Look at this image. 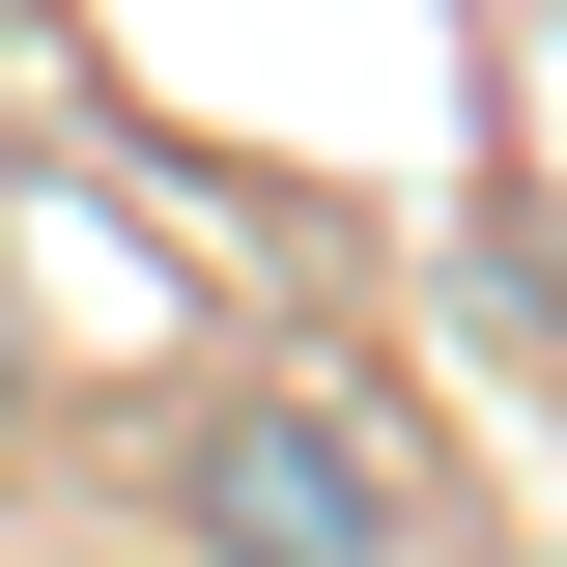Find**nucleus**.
Instances as JSON below:
<instances>
[{"mask_svg":"<svg viewBox=\"0 0 567 567\" xmlns=\"http://www.w3.org/2000/svg\"><path fill=\"white\" fill-rule=\"evenodd\" d=\"M199 539H256V567H398V483H369L341 398H256V425L199 454Z\"/></svg>","mask_w":567,"mask_h":567,"instance_id":"1","label":"nucleus"}]
</instances>
